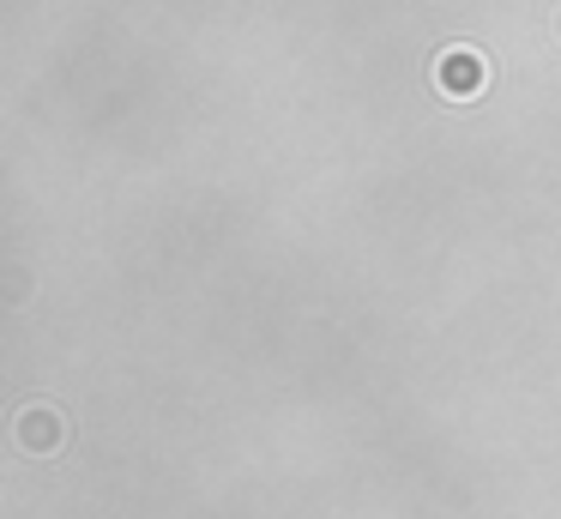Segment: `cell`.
Segmentation results:
<instances>
[{
    "mask_svg": "<svg viewBox=\"0 0 561 519\" xmlns=\"http://www.w3.org/2000/svg\"><path fill=\"white\" fill-rule=\"evenodd\" d=\"M428 84L453 103H471V97L489 91V55L471 43H447L435 60H428Z\"/></svg>",
    "mask_w": 561,
    "mask_h": 519,
    "instance_id": "6da1fadb",
    "label": "cell"
},
{
    "mask_svg": "<svg viewBox=\"0 0 561 519\" xmlns=\"http://www.w3.org/2000/svg\"><path fill=\"white\" fill-rule=\"evenodd\" d=\"M13 447H19V453H31V459L61 453V447H67V417H61L55 405L19 410V417H13Z\"/></svg>",
    "mask_w": 561,
    "mask_h": 519,
    "instance_id": "7a4b0ae2",
    "label": "cell"
},
{
    "mask_svg": "<svg viewBox=\"0 0 561 519\" xmlns=\"http://www.w3.org/2000/svg\"><path fill=\"white\" fill-rule=\"evenodd\" d=\"M556 24H561V7H556Z\"/></svg>",
    "mask_w": 561,
    "mask_h": 519,
    "instance_id": "3957f363",
    "label": "cell"
}]
</instances>
